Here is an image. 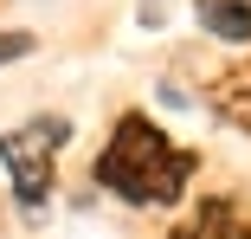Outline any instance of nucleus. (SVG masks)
Masks as SVG:
<instances>
[{"mask_svg":"<svg viewBox=\"0 0 251 239\" xmlns=\"http://www.w3.org/2000/svg\"><path fill=\"white\" fill-rule=\"evenodd\" d=\"M226 110H232V123H245V129H251V97H226Z\"/></svg>","mask_w":251,"mask_h":239,"instance_id":"5","label":"nucleus"},{"mask_svg":"<svg viewBox=\"0 0 251 239\" xmlns=\"http://www.w3.org/2000/svg\"><path fill=\"white\" fill-rule=\"evenodd\" d=\"M200 26H206L213 39L251 45V0H200Z\"/></svg>","mask_w":251,"mask_h":239,"instance_id":"3","label":"nucleus"},{"mask_svg":"<svg viewBox=\"0 0 251 239\" xmlns=\"http://www.w3.org/2000/svg\"><path fill=\"white\" fill-rule=\"evenodd\" d=\"M71 136L65 117H45V123H26V129H7L0 136V162H7V181L26 207H39L52 194V149Z\"/></svg>","mask_w":251,"mask_h":239,"instance_id":"2","label":"nucleus"},{"mask_svg":"<svg viewBox=\"0 0 251 239\" xmlns=\"http://www.w3.org/2000/svg\"><path fill=\"white\" fill-rule=\"evenodd\" d=\"M32 52V32H0V65L7 59H26Z\"/></svg>","mask_w":251,"mask_h":239,"instance_id":"4","label":"nucleus"},{"mask_svg":"<svg viewBox=\"0 0 251 239\" xmlns=\"http://www.w3.org/2000/svg\"><path fill=\"white\" fill-rule=\"evenodd\" d=\"M187 175H193V155L174 149L148 117H123L116 136H110V149L97 155V181H103L110 194L135 201V207H168V201H180Z\"/></svg>","mask_w":251,"mask_h":239,"instance_id":"1","label":"nucleus"}]
</instances>
